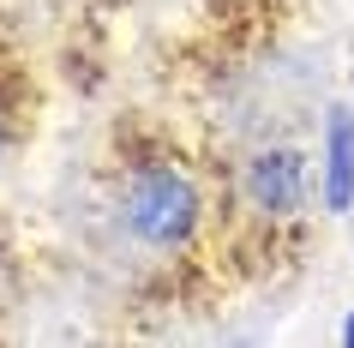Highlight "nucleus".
<instances>
[{
	"instance_id": "obj_4",
	"label": "nucleus",
	"mask_w": 354,
	"mask_h": 348,
	"mask_svg": "<svg viewBox=\"0 0 354 348\" xmlns=\"http://www.w3.org/2000/svg\"><path fill=\"white\" fill-rule=\"evenodd\" d=\"M0 145H6V127H0Z\"/></svg>"
},
{
	"instance_id": "obj_2",
	"label": "nucleus",
	"mask_w": 354,
	"mask_h": 348,
	"mask_svg": "<svg viewBox=\"0 0 354 348\" xmlns=\"http://www.w3.org/2000/svg\"><path fill=\"white\" fill-rule=\"evenodd\" d=\"M246 199L264 217H288L300 204V156L295 150H259L246 163Z\"/></svg>"
},
{
	"instance_id": "obj_5",
	"label": "nucleus",
	"mask_w": 354,
	"mask_h": 348,
	"mask_svg": "<svg viewBox=\"0 0 354 348\" xmlns=\"http://www.w3.org/2000/svg\"><path fill=\"white\" fill-rule=\"evenodd\" d=\"M348 336H354V324H348Z\"/></svg>"
},
{
	"instance_id": "obj_3",
	"label": "nucleus",
	"mask_w": 354,
	"mask_h": 348,
	"mask_svg": "<svg viewBox=\"0 0 354 348\" xmlns=\"http://www.w3.org/2000/svg\"><path fill=\"white\" fill-rule=\"evenodd\" d=\"M348 192H354V120L348 109H336L330 120V204L336 210L348 204Z\"/></svg>"
},
{
	"instance_id": "obj_1",
	"label": "nucleus",
	"mask_w": 354,
	"mask_h": 348,
	"mask_svg": "<svg viewBox=\"0 0 354 348\" xmlns=\"http://www.w3.org/2000/svg\"><path fill=\"white\" fill-rule=\"evenodd\" d=\"M120 217L145 246L168 253V246H187L192 228H198V192H192V181L180 168H138L127 181Z\"/></svg>"
}]
</instances>
